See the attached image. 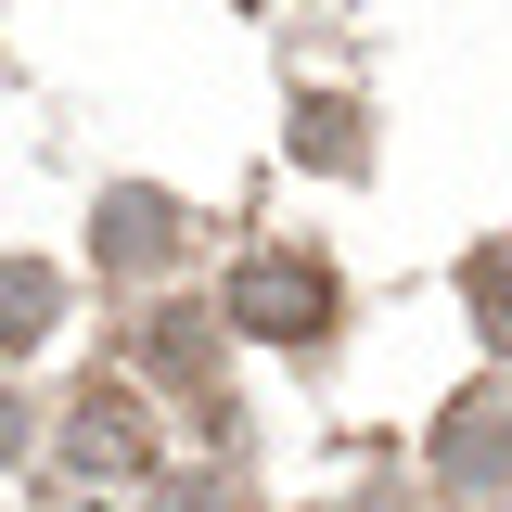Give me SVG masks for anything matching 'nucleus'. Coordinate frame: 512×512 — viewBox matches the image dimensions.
Segmentation results:
<instances>
[{"instance_id":"nucleus-1","label":"nucleus","mask_w":512,"mask_h":512,"mask_svg":"<svg viewBox=\"0 0 512 512\" xmlns=\"http://www.w3.org/2000/svg\"><path fill=\"white\" fill-rule=\"evenodd\" d=\"M231 320H244L256 346H308V333H333V269L320 256H244L231 269Z\"/></svg>"},{"instance_id":"nucleus-7","label":"nucleus","mask_w":512,"mask_h":512,"mask_svg":"<svg viewBox=\"0 0 512 512\" xmlns=\"http://www.w3.org/2000/svg\"><path fill=\"white\" fill-rule=\"evenodd\" d=\"M461 308H474V333H487V346H512V231H500V244H474Z\"/></svg>"},{"instance_id":"nucleus-10","label":"nucleus","mask_w":512,"mask_h":512,"mask_svg":"<svg viewBox=\"0 0 512 512\" xmlns=\"http://www.w3.org/2000/svg\"><path fill=\"white\" fill-rule=\"evenodd\" d=\"M26 436H39V423H26V397H0V461H26Z\"/></svg>"},{"instance_id":"nucleus-6","label":"nucleus","mask_w":512,"mask_h":512,"mask_svg":"<svg viewBox=\"0 0 512 512\" xmlns=\"http://www.w3.org/2000/svg\"><path fill=\"white\" fill-rule=\"evenodd\" d=\"M52 308H64L52 269H39V256H0V359H26V346L52 333Z\"/></svg>"},{"instance_id":"nucleus-9","label":"nucleus","mask_w":512,"mask_h":512,"mask_svg":"<svg viewBox=\"0 0 512 512\" xmlns=\"http://www.w3.org/2000/svg\"><path fill=\"white\" fill-rule=\"evenodd\" d=\"M167 512H256V500L231 487V474H180V487H167Z\"/></svg>"},{"instance_id":"nucleus-2","label":"nucleus","mask_w":512,"mask_h":512,"mask_svg":"<svg viewBox=\"0 0 512 512\" xmlns=\"http://www.w3.org/2000/svg\"><path fill=\"white\" fill-rule=\"evenodd\" d=\"M64 461H77V474H90V487H103V474H154V410H141V384H90V397H77V410H64Z\"/></svg>"},{"instance_id":"nucleus-5","label":"nucleus","mask_w":512,"mask_h":512,"mask_svg":"<svg viewBox=\"0 0 512 512\" xmlns=\"http://www.w3.org/2000/svg\"><path fill=\"white\" fill-rule=\"evenodd\" d=\"M180 205H167V192H116V205H103V218H90V244H103V269H154V256H180Z\"/></svg>"},{"instance_id":"nucleus-8","label":"nucleus","mask_w":512,"mask_h":512,"mask_svg":"<svg viewBox=\"0 0 512 512\" xmlns=\"http://www.w3.org/2000/svg\"><path fill=\"white\" fill-rule=\"evenodd\" d=\"M295 154L308 167H359V116L346 103H295Z\"/></svg>"},{"instance_id":"nucleus-4","label":"nucleus","mask_w":512,"mask_h":512,"mask_svg":"<svg viewBox=\"0 0 512 512\" xmlns=\"http://www.w3.org/2000/svg\"><path fill=\"white\" fill-rule=\"evenodd\" d=\"M141 359H154V372L180 384V397L205 410V423L231 410V384H218V333H205V308H154V320H141Z\"/></svg>"},{"instance_id":"nucleus-3","label":"nucleus","mask_w":512,"mask_h":512,"mask_svg":"<svg viewBox=\"0 0 512 512\" xmlns=\"http://www.w3.org/2000/svg\"><path fill=\"white\" fill-rule=\"evenodd\" d=\"M436 474L474 487V500L512 487V397H461V410H448V423H436Z\"/></svg>"}]
</instances>
